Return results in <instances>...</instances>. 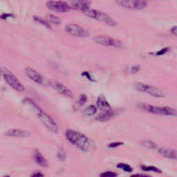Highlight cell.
Masks as SVG:
<instances>
[{"instance_id":"cell-9","label":"cell","mask_w":177,"mask_h":177,"mask_svg":"<svg viewBox=\"0 0 177 177\" xmlns=\"http://www.w3.org/2000/svg\"><path fill=\"white\" fill-rule=\"evenodd\" d=\"M38 118L41 120L42 123L45 125L46 127L54 133H58V127L56 122L52 119V118L50 117L47 114L44 112L43 111H40L38 113Z\"/></svg>"},{"instance_id":"cell-29","label":"cell","mask_w":177,"mask_h":177,"mask_svg":"<svg viewBox=\"0 0 177 177\" xmlns=\"http://www.w3.org/2000/svg\"><path fill=\"white\" fill-rule=\"evenodd\" d=\"M9 18H15V15L12 13H2L0 15V19L1 20H6Z\"/></svg>"},{"instance_id":"cell-33","label":"cell","mask_w":177,"mask_h":177,"mask_svg":"<svg viewBox=\"0 0 177 177\" xmlns=\"http://www.w3.org/2000/svg\"><path fill=\"white\" fill-rule=\"evenodd\" d=\"M123 143H120V142H115V143H110V144L108 145V147L109 148H117V147L120 146V145H122Z\"/></svg>"},{"instance_id":"cell-23","label":"cell","mask_w":177,"mask_h":177,"mask_svg":"<svg viewBox=\"0 0 177 177\" xmlns=\"http://www.w3.org/2000/svg\"><path fill=\"white\" fill-rule=\"evenodd\" d=\"M48 18H49V21L51 22H52L53 24H56V25H59V24H61V19H60L58 16L52 15V14H49L48 15Z\"/></svg>"},{"instance_id":"cell-31","label":"cell","mask_w":177,"mask_h":177,"mask_svg":"<svg viewBox=\"0 0 177 177\" xmlns=\"http://www.w3.org/2000/svg\"><path fill=\"white\" fill-rule=\"evenodd\" d=\"M58 158L60 159V161H63L64 160L65 158V154H64V152L62 150H60L59 152H58Z\"/></svg>"},{"instance_id":"cell-32","label":"cell","mask_w":177,"mask_h":177,"mask_svg":"<svg viewBox=\"0 0 177 177\" xmlns=\"http://www.w3.org/2000/svg\"><path fill=\"white\" fill-rule=\"evenodd\" d=\"M82 76H84V77H86V78H87V79L91 81V82H94V81H95L92 78L91 74H90V73H89V72H87V71L83 72V73H82Z\"/></svg>"},{"instance_id":"cell-6","label":"cell","mask_w":177,"mask_h":177,"mask_svg":"<svg viewBox=\"0 0 177 177\" xmlns=\"http://www.w3.org/2000/svg\"><path fill=\"white\" fill-rule=\"evenodd\" d=\"M135 88L137 91L144 92V93L151 95L152 96L155 97V98H163L165 96L164 92L161 89L155 87V86L143 84V83H136Z\"/></svg>"},{"instance_id":"cell-25","label":"cell","mask_w":177,"mask_h":177,"mask_svg":"<svg viewBox=\"0 0 177 177\" xmlns=\"http://www.w3.org/2000/svg\"><path fill=\"white\" fill-rule=\"evenodd\" d=\"M141 144H142V145L145 147V148L148 149H155L157 148L156 145L154 143L152 142V141H142V142H141Z\"/></svg>"},{"instance_id":"cell-1","label":"cell","mask_w":177,"mask_h":177,"mask_svg":"<svg viewBox=\"0 0 177 177\" xmlns=\"http://www.w3.org/2000/svg\"><path fill=\"white\" fill-rule=\"evenodd\" d=\"M65 136L69 142L80 150L84 152H89L91 150V143L89 139L82 133L69 130L65 132Z\"/></svg>"},{"instance_id":"cell-20","label":"cell","mask_w":177,"mask_h":177,"mask_svg":"<svg viewBox=\"0 0 177 177\" xmlns=\"http://www.w3.org/2000/svg\"><path fill=\"white\" fill-rule=\"evenodd\" d=\"M97 112V108L95 106L91 104L84 109V114L86 116H92Z\"/></svg>"},{"instance_id":"cell-5","label":"cell","mask_w":177,"mask_h":177,"mask_svg":"<svg viewBox=\"0 0 177 177\" xmlns=\"http://www.w3.org/2000/svg\"><path fill=\"white\" fill-rule=\"evenodd\" d=\"M115 1L120 6L133 10H143L148 5L147 0H115Z\"/></svg>"},{"instance_id":"cell-2","label":"cell","mask_w":177,"mask_h":177,"mask_svg":"<svg viewBox=\"0 0 177 177\" xmlns=\"http://www.w3.org/2000/svg\"><path fill=\"white\" fill-rule=\"evenodd\" d=\"M138 107L141 110L154 114L172 116L176 115V109L169 107H157V106H154L152 104L141 103L138 104Z\"/></svg>"},{"instance_id":"cell-3","label":"cell","mask_w":177,"mask_h":177,"mask_svg":"<svg viewBox=\"0 0 177 177\" xmlns=\"http://www.w3.org/2000/svg\"><path fill=\"white\" fill-rule=\"evenodd\" d=\"M82 13L89 18L94 19L98 21H100V22H102L110 26H115L117 25V22H116L112 17L108 15L107 13H103L102 11H99V10L92 9V8H89L87 10H84Z\"/></svg>"},{"instance_id":"cell-37","label":"cell","mask_w":177,"mask_h":177,"mask_svg":"<svg viewBox=\"0 0 177 177\" xmlns=\"http://www.w3.org/2000/svg\"><path fill=\"white\" fill-rule=\"evenodd\" d=\"M3 177H10V176H8V175H7V176H3Z\"/></svg>"},{"instance_id":"cell-26","label":"cell","mask_w":177,"mask_h":177,"mask_svg":"<svg viewBox=\"0 0 177 177\" xmlns=\"http://www.w3.org/2000/svg\"><path fill=\"white\" fill-rule=\"evenodd\" d=\"M170 50H171V49L169 47H165V48H163V49H162L161 50L156 51V52H154V54H152V53H150V54L154 55V56H163V55H165V54H167V53L169 52V51Z\"/></svg>"},{"instance_id":"cell-4","label":"cell","mask_w":177,"mask_h":177,"mask_svg":"<svg viewBox=\"0 0 177 177\" xmlns=\"http://www.w3.org/2000/svg\"><path fill=\"white\" fill-rule=\"evenodd\" d=\"M0 71H1V74L3 76L4 80L10 87L19 92L24 91L25 88L24 85L12 72H10L6 68L0 69Z\"/></svg>"},{"instance_id":"cell-15","label":"cell","mask_w":177,"mask_h":177,"mask_svg":"<svg viewBox=\"0 0 177 177\" xmlns=\"http://www.w3.org/2000/svg\"><path fill=\"white\" fill-rule=\"evenodd\" d=\"M96 105L97 107L99 109H100L101 111H108V110H111V106L109 104V102L107 101L105 98L104 97L100 96L98 98L96 102Z\"/></svg>"},{"instance_id":"cell-34","label":"cell","mask_w":177,"mask_h":177,"mask_svg":"<svg viewBox=\"0 0 177 177\" xmlns=\"http://www.w3.org/2000/svg\"><path fill=\"white\" fill-rule=\"evenodd\" d=\"M31 177H44V176L40 172H35L31 175Z\"/></svg>"},{"instance_id":"cell-13","label":"cell","mask_w":177,"mask_h":177,"mask_svg":"<svg viewBox=\"0 0 177 177\" xmlns=\"http://www.w3.org/2000/svg\"><path fill=\"white\" fill-rule=\"evenodd\" d=\"M25 73L26 75L30 79L32 80L33 82H36L37 84H44V80L43 76L40 74L39 72L33 69L31 67H26L24 69Z\"/></svg>"},{"instance_id":"cell-28","label":"cell","mask_w":177,"mask_h":177,"mask_svg":"<svg viewBox=\"0 0 177 177\" xmlns=\"http://www.w3.org/2000/svg\"><path fill=\"white\" fill-rule=\"evenodd\" d=\"M118 174L112 171H107L100 174V177H116Z\"/></svg>"},{"instance_id":"cell-21","label":"cell","mask_w":177,"mask_h":177,"mask_svg":"<svg viewBox=\"0 0 177 177\" xmlns=\"http://www.w3.org/2000/svg\"><path fill=\"white\" fill-rule=\"evenodd\" d=\"M33 19H34L35 22L39 23V24H42V26H45V27H47V29H51L50 24H49V23L48 22L47 20H45V19H42V18H41V17H37V16H34V17H33Z\"/></svg>"},{"instance_id":"cell-11","label":"cell","mask_w":177,"mask_h":177,"mask_svg":"<svg viewBox=\"0 0 177 177\" xmlns=\"http://www.w3.org/2000/svg\"><path fill=\"white\" fill-rule=\"evenodd\" d=\"M67 3L71 9L82 12L90 8V1L89 0H69Z\"/></svg>"},{"instance_id":"cell-16","label":"cell","mask_w":177,"mask_h":177,"mask_svg":"<svg viewBox=\"0 0 177 177\" xmlns=\"http://www.w3.org/2000/svg\"><path fill=\"white\" fill-rule=\"evenodd\" d=\"M33 157H34L35 162L38 165H40V166H42V167H47L48 165L46 158L43 156L41 152L38 151V150H35L34 153H33Z\"/></svg>"},{"instance_id":"cell-19","label":"cell","mask_w":177,"mask_h":177,"mask_svg":"<svg viewBox=\"0 0 177 177\" xmlns=\"http://www.w3.org/2000/svg\"><path fill=\"white\" fill-rule=\"evenodd\" d=\"M23 103L24 104H26V105H29L30 107H32V109L34 110L35 112L38 114V113L40 112V111H42L41 108H40L39 106L35 102L32 100L30 98H25L24 100H23Z\"/></svg>"},{"instance_id":"cell-27","label":"cell","mask_w":177,"mask_h":177,"mask_svg":"<svg viewBox=\"0 0 177 177\" xmlns=\"http://www.w3.org/2000/svg\"><path fill=\"white\" fill-rule=\"evenodd\" d=\"M117 167L125 172H131L133 170L132 167L130 165L125 163H119L117 165Z\"/></svg>"},{"instance_id":"cell-36","label":"cell","mask_w":177,"mask_h":177,"mask_svg":"<svg viewBox=\"0 0 177 177\" xmlns=\"http://www.w3.org/2000/svg\"><path fill=\"white\" fill-rule=\"evenodd\" d=\"M130 177H151V176H148V175L142 174H135L132 175Z\"/></svg>"},{"instance_id":"cell-12","label":"cell","mask_w":177,"mask_h":177,"mask_svg":"<svg viewBox=\"0 0 177 177\" xmlns=\"http://www.w3.org/2000/svg\"><path fill=\"white\" fill-rule=\"evenodd\" d=\"M65 31L74 37H84L86 35V31L82 27L76 24H70L65 26Z\"/></svg>"},{"instance_id":"cell-18","label":"cell","mask_w":177,"mask_h":177,"mask_svg":"<svg viewBox=\"0 0 177 177\" xmlns=\"http://www.w3.org/2000/svg\"><path fill=\"white\" fill-rule=\"evenodd\" d=\"M158 152L163 156L170 159L176 158V152L174 150L168 148H161L158 150Z\"/></svg>"},{"instance_id":"cell-22","label":"cell","mask_w":177,"mask_h":177,"mask_svg":"<svg viewBox=\"0 0 177 177\" xmlns=\"http://www.w3.org/2000/svg\"><path fill=\"white\" fill-rule=\"evenodd\" d=\"M86 100H87V97H86V95L85 94L80 95L78 101L77 102V103H76L75 105V109H79L80 107H82L83 104H84L86 102Z\"/></svg>"},{"instance_id":"cell-35","label":"cell","mask_w":177,"mask_h":177,"mask_svg":"<svg viewBox=\"0 0 177 177\" xmlns=\"http://www.w3.org/2000/svg\"><path fill=\"white\" fill-rule=\"evenodd\" d=\"M170 32L172 33V34H173L175 36H176L177 35V27L176 26H174L173 27H172V29L170 30Z\"/></svg>"},{"instance_id":"cell-24","label":"cell","mask_w":177,"mask_h":177,"mask_svg":"<svg viewBox=\"0 0 177 177\" xmlns=\"http://www.w3.org/2000/svg\"><path fill=\"white\" fill-rule=\"evenodd\" d=\"M143 170L144 171H152L154 172L157 173H161V170L159 169L158 168L154 167V166H145V165H142L141 166Z\"/></svg>"},{"instance_id":"cell-7","label":"cell","mask_w":177,"mask_h":177,"mask_svg":"<svg viewBox=\"0 0 177 177\" xmlns=\"http://www.w3.org/2000/svg\"><path fill=\"white\" fill-rule=\"evenodd\" d=\"M93 40L95 43L105 47H114L116 48H122L123 44L120 40H116L112 38L104 35H97L93 38Z\"/></svg>"},{"instance_id":"cell-30","label":"cell","mask_w":177,"mask_h":177,"mask_svg":"<svg viewBox=\"0 0 177 177\" xmlns=\"http://www.w3.org/2000/svg\"><path fill=\"white\" fill-rule=\"evenodd\" d=\"M140 69H141V67L139 66V65H134L131 68V73L133 74V75L137 73L140 71Z\"/></svg>"},{"instance_id":"cell-14","label":"cell","mask_w":177,"mask_h":177,"mask_svg":"<svg viewBox=\"0 0 177 177\" xmlns=\"http://www.w3.org/2000/svg\"><path fill=\"white\" fill-rule=\"evenodd\" d=\"M5 134L8 136H12V137H18V138H26L29 137L31 135L29 132L22 130H16V129H12L5 132Z\"/></svg>"},{"instance_id":"cell-17","label":"cell","mask_w":177,"mask_h":177,"mask_svg":"<svg viewBox=\"0 0 177 177\" xmlns=\"http://www.w3.org/2000/svg\"><path fill=\"white\" fill-rule=\"evenodd\" d=\"M115 115V113L112 110H108L104 111L103 113L102 114H99L95 119L96 120H98L99 122H104V121H107V120L111 119L112 118H114Z\"/></svg>"},{"instance_id":"cell-8","label":"cell","mask_w":177,"mask_h":177,"mask_svg":"<svg viewBox=\"0 0 177 177\" xmlns=\"http://www.w3.org/2000/svg\"><path fill=\"white\" fill-rule=\"evenodd\" d=\"M47 7L51 10L57 13H67L71 10L68 3L64 1H48Z\"/></svg>"},{"instance_id":"cell-38","label":"cell","mask_w":177,"mask_h":177,"mask_svg":"<svg viewBox=\"0 0 177 177\" xmlns=\"http://www.w3.org/2000/svg\"><path fill=\"white\" fill-rule=\"evenodd\" d=\"M1 71H0V78H1Z\"/></svg>"},{"instance_id":"cell-10","label":"cell","mask_w":177,"mask_h":177,"mask_svg":"<svg viewBox=\"0 0 177 177\" xmlns=\"http://www.w3.org/2000/svg\"><path fill=\"white\" fill-rule=\"evenodd\" d=\"M50 85L54 89L58 92L60 94L67 97V98H73V94L72 91L69 88H67L62 83L58 82L57 80H52L50 82Z\"/></svg>"}]
</instances>
